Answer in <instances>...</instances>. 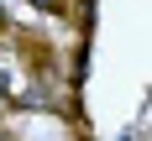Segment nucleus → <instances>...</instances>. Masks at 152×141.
I'll list each match as a JSON object with an SVG mask.
<instances>
[{"label": "nucleus", "mask_w": 152, "mask_h": 141, "mask_svg": "<svg viewBox=\"0 0 152 141\" xmlns=\"http://www.w3.org/2000/svg\"><path fill=\"white\" fill-rule=\"evenodd\" d=\"M37 11H63V0H31Z\"/></svg>", "instance_id": "nucleus-1"}, {"label": "nucleus", "mask_w": 152, "mask_h": 141, "mask_svg": "<svg viewBox=\"0 0 152 141\" xmlns=\"http://www.w3.org/2000/svg\"><path fill=\"white\" fill-rule=\"evenodd\" d=\"M5 21H11V16H5V5H0V31H5Z\"/></svg>", "instance_id": "nucleus-2"}]
</instances>
